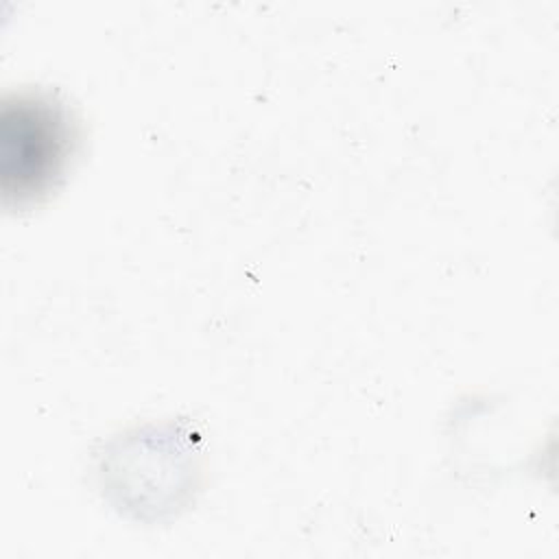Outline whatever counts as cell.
<instances>
[{
    "mask_svg": "<svg viewBox=\"0 0 559 559\" xmlns=\"http://www.w3.org/2000/svg\"><path fill=\"white\" fill-rule=\"evenodd\" d=\"M74 146L68 111L41 96H22L2 116L4 194L26 201L52 188Z\"/></svg>",
    "mask_w": 559,
    "mask_h": 559,
    "instance_id": "obj_1",
    "label": "cell"
}]
</instances>
